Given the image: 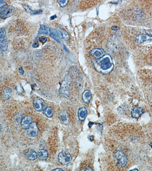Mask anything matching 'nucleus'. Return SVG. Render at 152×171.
Returning a JSON list of instances; mask_svg holds the SVG:
<instances>
[{"label":"nucleus","mask_w":152,"mask_h":171,"mask_svg":"<svg viewBox=\"0 0 152 171\" xmlns=\"http://www.w3.org/2000/svg\"><path fill=\"white\" fill-rule=\"evenodd\" d=\"M93 65L97 71L103 74L109 73L114 68L112 58L109 54H106L101 59L93 60Z\"/></svg>","instance_id":"1"},{"label":"nucleus","mask_w":152,"mask_h":171,"mask_svg":"<svg viewBox=\"0 0 152 171\" xmlns=\"http://www.w3.org/2000/svg\"><path fill=\"white\" fill-rule=\"evenodd\" d=\"M72 77L68 75L64 77L61 83L59 92L61 95L66 98L68 99L69 97L70 94L69 89L72 83Z\"/></svg>","instance_id":"2"},{"label":"nucleus","mask_w":152,"mask_h":171,"mask_svg":"<svg viewBox=\"0 0 152 171\" xmlns=\"http://www.w3.org/2000/svg\"><path fill=\"white\" fill-rule=\"evenodd\" d=\"M114 160L116 164L119 166L125 167L127 163V159L126 156L121 151L118 150L114 155Z\"/></svg>","instance_id":"3"},{"label":"nucleus","mask_w":152,"mask_h":171,"mask_svg":"<svg viewBox=\"0 0 152 171\" xmlns=\"http://www.w3.org/2000/svg\"><path fill=\"white\" fill-rule=\"evenodd\" d=\"M59 163L64 165H66L71 163L72 158L68 152L63 151L59 153L58 157Z\"/></svg>","instance_id":"4"},{"label":"nucleus","mask_w":152,"mask_h":171,"mask_svg":"<svg viewBox=\"0 0 152 171\" xmlns=\"http://www.w3.org/2000/svg\"><path fill=\"white\" fill-rule=\"evenodd\" d=\"M45 103L42 99L40 97H36L33 100V106L34 109L37 111H41L45 106Z\"/></svg>","instance_id":"5"},{"label":"nucleus","mask_w":152,"mask_h":171,"mask_svg":"<svg viewBox=\"0 0 152 171\" xmlns=\"http://www.w3.org/2000/svg\"><path fill=\"white\" fill-rule=\"evenodd\" d=\"M27 133L29 136L31 137H35L37 136L39 133V129L36 123L34 122H32L30 127L27 129Z\"/></svg>","instance_id":"6"},{"label":"nucleus","mask_w":152,"mask_h":171,"mask_svg":"<svg viewBox=\"0 0 152 171\" xmlns=\"http://www.w3.org/2000/svg\"><path fill=\"white\" fill-rule=\"evenodd\" d=\"M15 10V7L13 6H8L1 13V18L2 19H6L10 17L13 13Z\"/></svg>","instance_id":"7"},{"label":"nucleus","mask_w":152,"mask_h":171,"mask_svg":"<svg viewBox=\"0 0 152 171\" xmlns=\"http://www.w3.org/2000/svg\"><path fill=\"white\" fill-rule=\"evenodd\" d=\"M89 54L97 59H101L106 55L104 50L102 49H92L89 52Z\"/></svg>","instance_id":"8"},{"label":"nucleus","mask_w":152,"mask_h":171,"mask_svg":"<svg viewBox=\"0 0 152 171\" xmlns=\"http://www.w3.org/2000/svg\"><path fill=\"white\" fill-rule=\"evenodd\" d=\"M32 117L30 115L24 116L21 121V125L23 129H27L32 122Z\"/></svg>","instance_id":"9"},{"label":"nucleus","mask_w":152,"mask_h":171,"mask_svg":"<svg viewBox=\"0 0 152 171\" xmlns=\"http://www.w3.org/2000/svg\"><path fill=\"white\" fill-rule=\"evenodd\" d=\"M148 40H152V36L148 34H140L136 38V41L139 44H142Z\"/></svg>","instance_id":"10"},{"label":"nucleus","mask_w":152,"mask_h":171,"mask_svg":"<svg viewBox=\"0 0 152 171\" xmlns=\"http://www.w3.org/2000/svg\"><path fill=\"white\" fill-rule=\"evenodd\" d=\"M144 110L141 108L135 107L132 110L131 116L134 118L137 119L144 113Z\"/></svg>","instance_id":"11"},{"label":"nucleus","mask_w":152,"mask_h":171,"mask_svg":"<svg viewBox=\"0 0 152 171\" xmlns=\"http://www.w3.org/2000/svg\"><path fill=\"white\" fill-rule=\"evenodd\" d=\"M12 94V90L10 87H6L2 91L1 94V98L4 101H7L11 98Z\"/></svg>","instance_id":"12"},{"label":"nucleus","mask_w":152,"mask_h":171,"mask_svg":"<svg viewBox=\"0 0 152 171\" xmlns=\"http://www.w3.org/2000/svg\"><path fill=\"white\" fill-rule=\"evenodd\" d=\"M26 155L28 159L30 160H34L37 159V157L36 152L32 149H28L25 152Z\"/></svg>","instance_id":"13"},{"label":"nucleus","mask_w":152,"mask_h":171,"mask_svg":"<svg viewBox=\"0 0 152 171\" xmlns=\"http://www.w3.org/2000/svg\"><path fill=\"white\" fill-rule=\"evenodd\" d=\"M59 118L61 122L64 125H68L69 124V118L66 112L61 111L59 113Z\"/></svg>","instance_id":"14"},{"label":"nucleus","mask_w":152,"mask_h":171,"mask_svg":"<svg viewBox=\"0 0 152 171\" xmlns=\"http://www.w3.org/2000/svg\"><path fill=\"white\" fill-rule=\"evenodd\" d=\"M87 109L84 106H82L79 108L78 112V118L80 121H83L85 120L87 115Z\"/></svg>","instance_id":"15"},{"label":"nucleus","mask_w":152,"mask_h":171,"mask_svg":"<svg viewBox=\"0 0 152 171\" xmlns=\"http://www.w3.org/2000/svg\"><path fill=\"white\" fill-rule=\"evenodd\" d=\"M82 99L85 103H89L92 99V95H91L90 91L87 90L84 91L82 96Z\"/></svg>","instance_id":"16"},{"label":"nucleus","mask_w":152,"mask_h":171,"mask_svg":"<svg viewBox=\"0 0 152 171\" xmlns=\"http://www.w3.org/2000/svg\"><path fill=\"white\" fill-rule=\"evenodd\" d=\"M39 158L40 160H45L47 159L49 153L46 150L44 149H40L38 151Z\"/></svg>","instance_id":"17"},{"label":"nucleus","mask_w":152,"mask_h":171,"mask_svg":"<svg viewBox=\"0 0 152 171\" xmlns=\"http://www.w3.org/2000/svg\"><path fill=\"white\" fill-rule=\"evenodd\" d=\"M49 32H50V36L53 39H55V40H56L57 41L60 43L59 34H58L57 30L51 28L49 29Z\"/></svg>","instance_id":"18"},{"label":"nucleus","mask_w":152,"mask_h":171,"mask_svg":"<svg viewBox=\"0 0 152 171\" xmlns=\"http://www.w3.org/2000/svg\"><path fill=\"white\" fill-rule=\"evenodd\" d=\"M0 48H1V53L4 54L7 51L8 45L7 41L6 40H3V41H0Z\"/></svg>","instance_id":"19"},{"label":"nucleus","mask_w":152,"mask_h":171,"mask_svg":"<svg viewBox=\"0 0 152 171\" xmlns=\"http://www.w3.org/2000/svg\"><path fill=\"white\" fill-rule=\"evenodd\" d=\"M43 113L44 115L48 118L51 117L53 115V110L49 107H47L44 109L43 110Z\"/></svg>","instance_id":"20"},{"label":"nucleus","mask_w":152,"mask_h":171,"mask_svg":"<svg viewBox=\"0 0 152 171\" xmlns=\"http://www.w3.org/2000/svg\"><path fill=\"white\" fill-rule=\"evenodd\" d=\"M39 34H48L47 27L45 25H40V29L38 32Z\"/></svg>","instance_id":"21"},{"label":"nucleus","mask_w":152,"mask_h":171,"mask_svg":"<svg viewBox=\"0 0 152 171\" xmlns=\"http://www.w3.org/2000/svg\"><path fill=\"white\" fill-rule=\"evenodd\" d=\"M60 32L62 37L64 39V40L66 41H68L70 39V36L68 33L65 30H61Z\"/></svg>","instance_id":"22"},{"label":"nucleus","mask_w":152,"mask_h":171,"mask_svg":"<svg viewBox=\"0 0 152 171\" xmlns=\"http://www.w3.org/2000/svg\"><path fill=\"white\" fill-rule=\"evenodd\" d=\"M6 34V31L5 29L1 28L0 30V41L5 40V37Z\"/></svg>","instance_id":"23"},{"label":"nucleus","mask_w":152,"mask_h":171,"mask_svg":"<svg viewBox=\"0 0 152 171\" xmlns=\"http://www.w3.org/2000/svg\"><path fill=\"white\" fill-rule=\"evenodd\" d=\"M22 6L27 13H31L32 11L30 6H29L26 3H23V4Z\"/></svg>","instance_id":"24"},{"label":"nucleus","mask_w":152,"mask_h":171,"mask_svg":"<svg viewBox=\"0 0 152 171\" xmlns=\"http://www.w3.org/2000/svg\"><path fill=\"white\" fill-rule=\"evenodd\" d=\"M69 2V1H66V0H63V1H61V0H59V1H58V3L59 4V6H60L61 7H65Z\"/></svg>","instance_id":"25"},{"label":"nucleus","mask_w":152,"mask_h":171,"mask_svg":"<svg viewBox=\"0 0 152 171\" xmlns=\"http://www.w3.org/2000/svg\"><path fill=\"white\" fill-rule=\"evenodd\" d=\"M42 12V10H38L37 11H32V12L31 15H37L40 14Z\"/></svg>","instance_id":"26"},{"label":"nucleus","mask_w":152,"mask_h":171,"mask_svg":"<svg viewBox=\"0 0 152 171\" xmlns=\"http://www.w3.org/2000/svg\"><path fill=\"white\" fill-rule=\"evenodd\" d=\"M39 40L42 43H45L47 41V38L45 36H42L39 38Z\"/></svg>","instance_id":"27"},{"label":"nucleus","mask_w":152,"mask_h":171,"mask_svg":"<svg viewBox=\"0 0 152 171\" xmlns=\"http://www.w3.org/2000/svg\"><path fill=\"white\" fill-rule=\"evenodd\" d=\"M6 6V2L3 1H0V7H5Z\"/></svg>","instance_id":"28"},{"label":"nucleus","mask_w":152,"mask_h":171,"mask_svg":"<svg viewBox=\"0 0 152 171\" xmlns=\"http://www.w3.org/2000/svg\"><path fill=\"white\" fill-rule=\"evenodd\" d=\"M19 71L20 74L21 75H23L24 74V71L22 67H21V68H19Z\"/></svg>","instance_id":"29"},{"label":"nucleus","mask_w":152,"mask_h":171,"mask_svg":"<svg viewBox=\"0 0 152 171\" xmlns=\"http://www.w3.org/2000/svg\"><path fill=\"white\" fill-rule=\"evenodd\" d=\"M39 44L38 43H34L33 44L32 46L34 48H37L38 47H39Z\"/></svg>","instance_id":"30"},{"label":"nucleus","mask_w":152,"mask_h":171,"mask_svg":"<svg viewBox=\"0 0 152 171\" xmlns=\"http://www.w3.org/2000/svg\"><path fill=\"white\" fill-rule=\"evenodd\" d=\"M57 18V16L56 15H53L50 18V20H54V19Z\"/></svg>","instance_id":"31"},{"label":"nucleus","mask_w":152,"mask_h":171,"mask_svg":"<svg viewBox=\"0 0 152 171\" xmlns=\"http://www.w3.org/2000/svg\"><path fill=\"white\" fill-rule=\"evenodd\" d=\"M89 139L91 141H93L94 140V137L92 135H91V136L89 137Z\"/></svg>","instance_id":"32"},{"label":"nucleus","mask_w":152,"mask_h":171,"mask_svg":"<svg viewBox=\"0 0 152 171\" xmlns=\"http://www.w3.org/2000/svg\"><path fill=\"white\" fill-rule=\"evenodd\" d=\"M94 124V123L91 122H90L89 123L88 126L89 127H91Z\"/></svg>","instance_id":"33"},{"label":"nucleus","mask_w":152,"mask_h":171,"mask_svg":"<svg viewBox=\"0 0 152 171\" xmlns=\"http://www.w3.org/2000/svg\"><path fill=\"white\" fill-rule=\"evenodd\" d=\"M53 171H63V170L61 169V168H58L56 169L53 170Z\"/></svg>","instance_id":"34"},{"label":"nucleus","mask_w":152,"mask_h":171,"mask_svg":"<svg viewBox=\"0 0 152 171\" xmlns=\"http://www.w3.org/2000/svg\"><path fill=\"white\" fill-rule=\"evenodd\" d=\"M149 145H150L151 147L152 148V143H150V144H149Z\"/></svg>","instance_id":"35"}]
</instances>
